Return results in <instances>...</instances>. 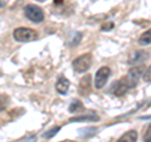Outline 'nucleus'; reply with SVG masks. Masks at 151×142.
Returning a JSON list of instances; mask_svg holds the SVG:
<instances>
[{
  "instance_id": "nucleus-1",
  "label": "nucleus",
  "mask_w": 151,
  "mask_h": 142,
  "mask_svg": "<svg viewBox=\"0 0 151 142\" xmlns=\"http://www.w3.org/2000/svg\"><path fill=\"white\" fill-rule=\"evenodd\" d=\"M145 69H146V68L142 67V65H136V67L131 68V69L129 70V73H127V75H125V77L121 78L120 80L125 84V87H126L127 89L135 88L136 86H137V82H139L140 77L144 74Z\"/></svg>"
},
{
  "instance_id": "nucleus-2",
  "label": "nucleus",
  "mask_w": 151,
  "mask_h": 142,
  "mask_svg": "<svg viewBox=\"0 0 151 142\" xmlns=\"http://www.w3.org/2000/svg\"><path fill=\"white\" fill-rule=\"evenodd\" d=\"M13 37L17 42H20V43H28V42H33L38 38V33L32 29V28H25V27H20L17 28L13 32Z\"/></svg>"
},
{
  "instance_id": "nucleus-3",
  "label": "nucleus",
  "mask_w": 151,
  "mask_h": 142,
  "mask_svg": "<svg viewBox=\"0 0 151 142\" xmlns=\"http://www.w3.org/2000/svg\"><path fill=\"white\" fill-rule=\"evenodd\" d=\"M92 65V54H82L73 60V69L77 73H86Z\"/></svg>"
},
{
  "instance_id": "nucleus-4",
  "label": "nucleus",
  "mask_w": 151,
  "mask_h": 142,
  "mask_svg": "<svg viewBox=\"0 0 151 142\" xmlns=\"http://www.w3.org/2000/svg\"><path fill=\"white\" fill-rule=\"evenodd\" d=\"M24 13H25V16L29 20H32L33 23H37V24H39V23L44 20V13L42 10V8L34 5V4L27 5L24 9Z\"/></svg>"
},
{
  "instance_id": "nucleus-5",
  "label": "nucleus",
  "mask_w": 151,
  "mask_h": 142,
  "mask_svg": "<svg viewBox=\"0 0 151 142\" xmlns=\"http://www.w3.org/2000/svg\"><path fill=\"white\" fill-rule=\"evenodd\" d=\"M111 75V69L108 67H101L100 69L96 72V75H94V87H96L97 89H101L105 87L106 82L108 80V78H110Z\"/></svg>"
},
{
  "instance_id": "nucleus-6",
  "label": "nucleus",
  "mask_w": 151,
  "mask_h": 142,
  "mask_svg": "<svg viewBox=\"0 0 151 142\" xmlns=\"http://www.w3.org/2000/svg\"><path fill=\"white\" fill-rule=\"evenodd\" d=\"M146 59H149V53L145 50H135L132 52V54L130 55L127 64H137V63H142Z\"/></svg>"
},
{
  "instance_id": "nucleus-7",
  "label": "nucleus",
  "mask_w": 151,
  "mask_h": 142,
  "mask_svg": "<svg viewBox=\"0 0 151 142\" xmlns=\"http://www.w3.org/2000/svg\"><path fill=\"white\" fill-rule=\"evenodd\" d=\"M92 88V83H91V75L86 74V77H83L81 80H79V86H78V92L82 96H87L91 92Z\"/></svg>"
},
{
  "instance_id": "nucleus-8",
  "label": "nucleus",
  "mask_w": 151,
  "mask_h": 142,
  "mask_svg": "<svg viewBox=\"0 0 151 142\" xmlns=\"http://www.w3.org/2000/svg\"><path fill=\"white\" fill-rule=\"evenodd\" d=\"M55 89H57L58 93L65 94L69 89V80L65 77H63V75H60V77L58 78V80H57V83H55Z\"/></svg>"
},
{
  "instance_id": "nucleus-9",
  "label": "nucleus",
  "mask_w": 151,
  "mask_h": 142,
  "mask_svg": "<svg viewBox=\"0 0 151 142\" xmlns=\"http://www.w3.org/2000/svg\"><path fill=\"white\" fill-rule=\"evenodd\" d=\"M93 122V121H98V116L94 113H88V115H82V116H77V117H72L69 118V122Z\"/></svg>"
},
{
  "instance_id": "nucleus-10",
  "label": "nucleus",
  "mask_w": 151,
  "mask_h": 142,
  "mask_svg": "<svg viewBox=\"0 0 151 142\" xmlns=\"http://www.w3.org/2000/svg\"><path fill=\"white\" fill-rule=\"evenodd\" d=\"M137 132H136L135 130H131V131H127L126 133H124L119 140H117V142H136L137 141Z\"/></svg>"
},
{
  "instance_id": "nucleus-11",
  "label": "nucleus",
  "mask_w": 151,
  "mask_h": 142,
  "mask_svg": "<svg viewBox=\"0 0 151 142\" xmlns=\"http://www.w3.org/2000/svg\"><path fill=\"white\" fill-rule=\"evenodd\" d=\"M129 91L126 87H125V84L121 82V80H119V82H116L115 84L112 86V88H111V92L115 94V96H124V94Z\"/></svg>"
},
{
  "instance_id": "nucleus-12",
  "label": "nucleus",
  "mask_w": 151,
  "mask_h": 142,
  "mask_svg": "<svg viewBox=\"0 0 151 142\" xmlns=\"http://www.w3.org/2000/svg\"><path fill=\"white\" fill-rule=\"evenodd\" d=\"M139 44L142 45V47L151 44V29H149L147 32H145V33H142V34L140 35V38H139Z\"/></svg>"
},
{
  "instance_id": "nucleus-13",
  "label": "nucleus",
  "mask_w": 151,
  "mask_h": 142,
  "mask_svg": "<svg viewBox=\"0 0 151 142\" xmlns=\"http://www.w3.org/2000/svg\"><path fill=\"white\" fill-rule=\"evenodd\" d=\"M83 111V105L79 101H72V103H70V106H69V112L70 113H76V112H81Z\"/></svg>"
},
{
  "instance_id": "nucleus-14",
  "label": "nucleus",
  "mask_w": 151,
  "mask_h": 142,
  "mask_svg": "<svg viewBox=\"0 0 151 142\" xmlns=\"http://www.w3.org/2000/svg\"><path fill=\"white\" fill-rule=\"evenodd\" d=\"M59 130H60V127H59V126H55V127H53V128H50L49 131H47L43 135V137H44V138H52V137H53L54 135L58 133Z\"/></svg>"
},
{
  "instance_id": "nucleus-15",
  "label": "nucleus",
  "mask_w": 151,
  "mask_h": 142,
  "mask_svg": "<svg viewBox=\"0 0 151 142\" xmlns=\"http://www.w3.org/2000/svg\"><path fill=\"white\" fill-rule=\"evenodd\" d=\"M9 105V98H8V96H0V112L1 111H4L6 108V106Z\"/></svg>"
},
{
  "instance_id": "nucleus-16",
  "label": "nucleus",
  "mask_w": 151,
  "mask_h": 142,
  "mask_svg": "<svg viewBox=\"0 0 151 142\" xmlns=\"http://www.w3.org/2000/svg\"><path fill=\"white\" fill-rule=\"evenodd\" d=\"M142 77H144V80H145V82H147V83L151 82V65L145 69V72H144V74H142Z\"/></svg>"
},
{
  "instance_id": "nucleus-17",
  "label": "nucleus",
  "mask_w": 151,
  "mask_h": 142,
  "mask_svg": "<svg viewBox=\"0 0 151 142\" xmlns=\"http://www.w3.org/2000/svg\"><path fill=\"white\" fill-rule=\"evenodd\" d=\"M144 141L145 142H151V125L147 127V130H146V133L144 136Z\"/></svg>"
},
{
  "instance_id": "nucleus-18",
  "label": "nucleus",
  "mask_w": 151,
  "mask_h": 142,
  "mask_svg": "<svg viewBox=\"0 0 151 142\" xmlns=\"http://www.w3.org/2000/svg\"><path fill=\"white\" fill-rule=\"evenodd\" d=\"M81 38H82V34H81V33H77V38H74V39L72 40V44L77 45L79 43V39H81Z\"/></svg>"
},
{
  "instance_id": "nucleus-19",
  "label": "nucleus",
  "mask_w": 151,
  "mask_h": 142,
  "mask_svg": "<svg viewBox=\"0 0 151 142\" xmlns=\"http://www.w3.org/2000/svg\"><path fill=\"white\" fill-rule=\"evenodd\" d=\"M112 28H113V23H108V24H105V25H103L102 27V30H110V29H112Z\"/></svg>"
},
{
  "instance_id": "nucleus-20",
  "label": "nucleus",
  "mask_w": 151,
  "mask_h": 142,
  "mask_svg": "<svg viewBox=\"0 0 151 142\" xmlns=\"http://www.w3.org/2000/svg\"><path fill=\"white\" fill-rule=\"evenodd\" d=\"M140 120H151V116H142L140 117Z\"/></svg>"
},
{
  "instance_id": "nucleus-21",
  "label": "nucleus",
  "mask_w": 151,
  "mask_h": 142,
  "mask_svg": "<svg viewBox=\"0 0 151 142\" xmlns=\"http://www.w3.org/2000/svg\"><path fill=\"white\" fill-rule=\"evenodd\" d=\"M60 142H73V141H69V140H68V141H60Z\"/></svg>"
},
{
  "instance_id": "nucleus-22",
  "label": "nucleus",
  "mask_w": 151,
  "mask_h": 142,
  "mask_svg": "<svg viewBox=\"0 0 151 142\" xmlns=\"http://www.w3.org/2000/svg\"><path fill=\"white\" fill-rule=\"evenodd\" d=\"M3 6V3H1V0H0V8H1Z\"/></svg>"
},
{
  "instance_id": "nucleus-23",
  "label": "nucleus",
  "mask_w": 151,
  "mask_h": 142,
  "mask_svg": "<svg viewBox=\"0 0 151 142\" xmlns=\"http://www.w3.org/2000/svg\"><path fill=\"white\" fill-rule=\"evenodd\" d=\"M0 75H1V72H0Z\"/></svg>"
}]
</instances>
